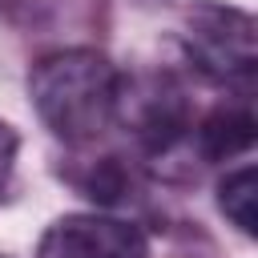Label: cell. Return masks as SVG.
<instances>
[{"instance_id": "1", "label": "cell", "mask_w": 258, "mask_h": 258, "mask_svg": "<svg viewBox=\"0 0 258 258\" xmlns=\"http://www.w3.org/2000/svg\"><path fill=\"white\" fill-rule=\"evenodd\" d=\"M28 93L36 117L60 141L89 145L117 121L121 73L97 48H60L32 64Z\"/></svg>"}, {"instance_id": "2", "label": "cell", "mask_w": 258, "mask_h": 258, "mask_svg": "<svg viewBox=\"0 0 258 258\" xmlns=\"http://www.w3.org/2000/svg\"><path fill=\"white\" fill-rule=\"evenodd\" d=\"M185 60L214 85H234L250 93L258 52H254V20L242 8L198 4L181 32Z\"/></svg>"}, {"instance_id": "3", "label": "cell", "mask_w": 258, "mask_h": 258, "mask_svg": "<svg viewBox=\"0 0 258 258\" xmlns=\"http://www.w3.org/2000/svg\"><path fill=\"white\" fill-rule=\"evenodd\" d=\"M117 121L133 133L145 157H165L194 133L189 97L169 73H149L137 81L121 77Z\"/></svg>"}, {"instance_id": "4", "label": "cell", "mask_w": 258, "mask_h": 258, "mask_svg": "<svg viewBox=\"0 0 258 258\" xmlns=\"http://www.w3.org/2000/svg\"><path fill=\"white\" fill-rule=\"evenodd\" d=\"M36 258H149V242L133 222L105 214H69L40 234Z\"/></svg>"}, {"instance_id": "5", "label": "cell", "mask_w": 258, "mask_h": 258, "mask_svg": "<svg viewBox=\"0 0 258 258\" xmlns=\"http://www.w3.org/2000/svg\"><path fill=\"white\" fill-rule=\"evenodd\" d=\"M101 0H0V16L12 28L56 36V32H89L97 24Z\"/></svg>"}, {"instance_id": "6", "label": "cell", "mask_w": 258, "mask_h": 258, "mask_svg": "<svg viewBox=\"0 0 258 258\" xmlns=\"http://www.w3.org/2000/svg\"><path fill=\"white\" fill-rule=\"evenodd\" d=\"M194 145L202 161H230L238 153H250L254 145V113H250V97H242L238 105H218L210 109L198 125H194Z\"/></svg>"}, {"instance_id": "7", "label": "cell", "mask_w": 258, "mask_h": 258, "mask_svg": "<svg viewBox=\"0 0 258 258\" xmlns=\"http://www.w3.org/2000/svg\"><path fill=\"white\" fill-rule=\"evenodd\" d=\"M69 181H73L85 198H93V202H101V206H117V202H125V198L137 189L133 165H129L125 157H117V153L89 157L77 173H69Z\"/></svg>"}, {"instance_id": "8", "label": "cell", "mask_w": 258, "mask_h": 258, "mask_svg": "<svg viewBox=\"0 0 258 258\" xmlns=\"http://www.w3.org/2000/svg\"><path fill=\"white\" fill-rule=\"evenodd\" d=\"M218 206H222V214L242 234H254V165H242V169H234V173L222 177Z\"/></svg>"}, {"instance_id": "9", "label": "cell", "mask_w": 258, "mask_h": 258, "mask_svg": "<svg viewBox=\"0 0 258 258\" xmlns=\"http://www.w3.org/2000/svg\"><path fill=\"white\" fill-rule=\"evenodd\" d=\"M12 161H16V133L0 121V194L8 185V173H12Z\"/></svg>"}]
</instances>
